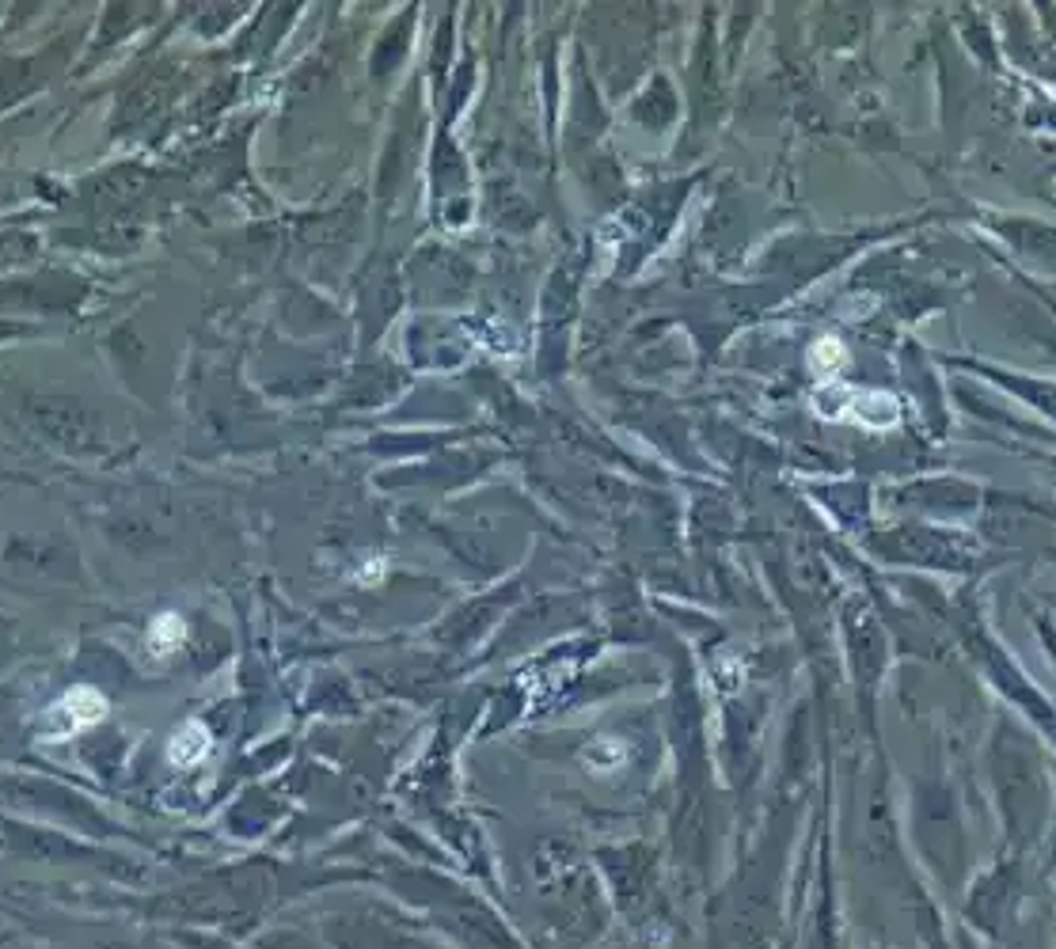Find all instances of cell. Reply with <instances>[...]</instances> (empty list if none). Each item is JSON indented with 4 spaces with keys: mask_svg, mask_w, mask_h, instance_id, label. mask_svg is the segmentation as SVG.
Returning <instances> with one entry per match:
<instances>
[{
    "mask_svg": "<svg viewBox=\"0 0 1056 949\" xmlns=\"http://www.w3.org/2000/svg\"><path fill=\"white\" fill-rule=\"evenodd\" d=\"M57 710L69 714L73 729H80V726H96V721L107 714V699L96 692V687H77V692H69L62 703H57Z\"/></svg>",
    "mask_w": 1056,
    "mask_h": 949,
    "instance_id": "6da1fadb",
    "label": "cell"
},
{
    "mask_svg": "<svg viewBox=\"0 0 1056 949\" xmlns=\"http://www.w3.org/2000/svg\"><path fill=\"white\" fill-rule=\"evenodd\" d=\"M206 752H209V733H206V726H198V721L183 726L179 733L167 741V760L179 763V768H190V763L202 760Z\"/></svg>",
    "mask_w": 1056,
    "mask_h": 949,
    "instance_id": "7a4b0ae2",
    "label": "cell"
},
{
    "mask_svg": "<svg viewBox=\"0 0 1056 949\" xmlns=\"http://www.w3.org/2000/svg\"><path fill=\"white\" fill-rule=\"evenodd\" d=\"M187 638V624H183L179 616H161L153 624V631H148V642H153V650L156 653H164V650H175V645Z\"/></svg>",
    "mask_w": 1056,
    "mask_h": 949,
    "instance_id": "3957f363",
    "label": "cell"
}]
</instances>
